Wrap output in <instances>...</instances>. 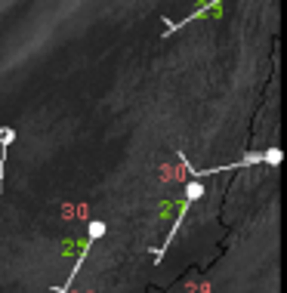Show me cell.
Wrapping results in <instances>:
<instances>
[{
  "mask_svg": "<svg viewBox=\"0 0 287 293\" xmlns=\"http://www.w3.org/2000/svg\"><path fill=\"white\" fill-rule=\"evenodd\" d=\"M12 142H16V126H0V186H4V167Z\"/></svg>",
  "mask_w": 287,
  "mask_h": 293,
  "instance_id": "6da1fadb",
  "label": "cell"
},
{
  "mask_svg": "<svg viewBox=\"0 0 287 293\" xmlns=\"http://www.w3.org/2000/svg\"><path fill=\"white\" fill-rule=\"evenodd\" d=\"M105 234V226L102 222H93V226H90V241H93V238H102Z\"/></svg>",
  "mask_w": 287,
  "mask_h": 293,
  "instance_id": "7a4b0ae2",
  "label": "cell"
}]
</instances>
